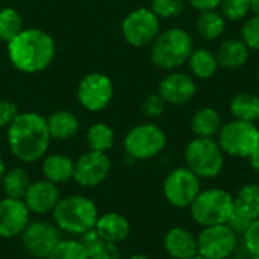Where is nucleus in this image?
I'll return each instance as SVG.
<instances>
[{"mask_svg": "<svg viewBox=\"0 0 259 259\" xmlns=\"http://www.w3.org/2000/svg\"><path fill=\"white\" fill-rule=\"evenodd\" d=\"M161 32L158 15L150 8H138L129 12L121 23V33L127 44L144 47L152 44Z\"/></svg>", "mask_w": 259, "mask_h": 259, "instance_id": "obj_10", "label": "nucleus"}, {"mask_svg": "<svg viewBox=\"0 0 259 259\" xmlns=\"http://www.w3.org/2000/svg\"><path fill=\"white\" fill-rule=\"evenodd\" d=\"M249 159V164H250V167L256 171L259 175V146L253 150V153L247 158Z\"/></svg>", "mask_w": 259, "mask_h": 259, "instance_id": "obj_40", "label": "nucleus"}, {"mask_svg": "<svg viewBox=\"0 0 259 259\" xmlns=\"http://www.w3.org/2000/svg\"><path fill=\"white\" fill-rule=\"evenodd\" d=\"M165 108H167V103L158 93L156 94H149L141 103V111L149 118L161 117L165 112Z\"/></svg>", "mask_w": 259, "mask_h": 259, "instance_id": "obj_36", "label": "nucleus"}, {"mask_svg": "<svg viewBox=\"0 0 259 259\" xmlns=\"http://www.w3.org/2000/svg\"><path fill=\"white\" fill-rule=\"evenodd\" d=\"M5 171H6V167H5L3 159L0 158V184H2V179H3V176H5Z\"/></svg>", "mask_w": 259, "mask_h": 259, "instance_id": "obj_42", "label": "nucleus"}, {"mask_svg": "<svg viewBox=\"0 0 259 259\" xmlns=\"http://www.w3.org/2000/svg\"><path fill=\"white\" fill-rule=\"evenodd\" d=\"M59 199H61V193L58 185L49 182L47 179H42V181L30 182L23 202L26 203L30 214L46 215L53 212Z\"/></svg>", "mask_w": 259, "mask_h": 259, "instance_id": "obj_18", "label": "nucleus"}, {"mask_svg": "<svg viewBox=\"0 0 259 259\" xmlns=\"http://www.w3.org/2000/svg\"><path fill=\"white\" fill-rule=\"evenodd\" d=\"M0 185L3 188L5 197L23 200L24 194H26V191H27V188L30 185L29 175L23 168H20V167L6 170Z\"/></svg>", "mask_w": 259, "mask_h": 259, "instance_id": "obj_29", "label": "nucleus"}, {"mask_svg": "<svg viewBox=\"0 0 259 259\" xmlns=\"http://www.w3.org/2000/svg\"><path fill=\"white\" fill-rule=\"evenodd\" d=\"M114 96L112 80L103 73H90L87 74L77 88V99L80 105L91 111L99 112L105 109Z\"/></svg>", "mask_w": 259, "mask_h": 259, "instance_id": "obj_14", "label": "nucleus"}, {"mask_svg": "<svg viewBox=\"0 0 259 259\" xmlns=\"http://www.w3.org/2000/svg\"><path fill=\"white\" fill-rule=\"evenodd\" d=\"M217 143L225 155L247 159L259 146V127L256 123L232 118L223 123L217 135Z\"/></svg>", "mask_w": 259, "mask_h": 259, "instance_id": "obj_7", "label": "nucleus"}, {"mask_svg": "<svg viewBox=\"0 0 259 259\" xmlns=\"http://www.w3.org/2000/svg\"><path fill=\"white\" fill-rule=\"evenodd\" d=\"M219 11L226 21H244L250 15L249 0H222Z\"/></svg>", "mask_w": 259, "mask_h": 259, "instance_id": "obj_33", "label": "nucleus"}, {"mask_svg": "<svg viewBox=\"0 0 259 259\" xmlns=\"http://www.w3.org/2000/svg\"><path fill=\"white\" fill-rule=\"evenodd\" d=\"M188 3H190L191 8L196 9L197 12H203V11H214V9H219L222 0H188Z\"/></svg>", "mask_w": 259, "mask_h": 259, "instance_id": "obj_39", "label": "nucleus"}, {"mask_svg": "<svg viewBox=\"0 0 259 259\" xmlns=\"http://www.w3.org/2000/svg\"><path fill=\"white\" fill-rule=\"evenodd\" d=\"M114 141H115V134L112 127H109L105 123H96L87 132V143L90 150L106 153L108 150L112 149Z\"/></svg>", "mask_w": 259, "mask_h": 259, "instance_id": "obj_30", "label": "nucleus"}, {"mask_svg": "<svg viewBox=\"0 0 259 259\" xmlns=\"http://www.w3.org/2000/svg\"><path fill=\"white\" fill-rule=\"evenodd\" d=\"M187 62L191 76L200 80L211 79L220 67L215 53L206 47H194Z\"/></svg>", "mask_w": 259, "mask_h": 259, "instance_id": "obj_24", "label": "nucleus"}, {"mask_svg": "<svg viewBox=\"0 0 259 259\" xmlns=\"http://www.w3.org/2000/svg\"><path fill=\"white\" fill-rule=\"evenodd\" d=\"M259 217V185L247 184L234 196V209L228 220V226L241 237L253 220Z\"/></svg>", "mask_w": 259, "mask_h": 259, "instance_id": "obj_13", "label": "nucleus"}, {"mask_svg": "<svg viewBox=\"0 0 259 259\" xmlns=\"http://www.w3.org/2000/svg\"><path fill=\"white\" fill-rule=\"evenodd\" d=\"M127 259H150V258H149V256H146V255H140V253H138V255H132V256H129Z\"/></svg>", "mask_w": 259, "mask_h": 259, "instance_id": "obj_43", "label": "nucleus"}, {"mask_svg": "<svg viewBox=\"0 0 259 259\" xmlns=\"http://www.w3.org/2000/svg\"><path fill=\"white\" fill-rule=\"evenodd\" d=\"M250 259H259V256H250Z\"/></svg>", "mask_w": 259, "mask_h": 259, "instance_id": "obj_46", "label": "nucleus"}, {"mask_svg": "<svg viewBox=\"0 0 259 259\" xmlns=\"http://www.w3.org/2000/svg\"><path fill=\"white\" fill-rule=\"evenodd\" d=\"M234 209V196L223 188L202 190L190 206L191 219L200 226L226 225Z\"/></svg>", "mask_w": 259, "mask_h": 259, "instance_id": "obj_6", "label": "nucleus"}, {"mask_svg": "<svg viewBox=\"0 0 259 259\" xmlns=\"http://www.w3.org/2000/svg\"><path fill=\"white\" fill-rule=\"evenodd\" d=\"M258 83H259V70H258Z\"/></svg>", "mask_w": 259, "mask_h": 259, "instance_id": "obj_47", "label": "nucleus"}, {"mask_svg": "<svg viewBox=\"0 0 259 259\" xmlns=\"http://www.w3.org/2000/svg\"><path fill=\"white\" fill-rule=\"evenodd\" d=\"M197 35L205 41H215L223 36L226 30V20L219 9L199 12L196 18Z\"/></svg>", "mask_w": 259, "mask_h": 259, "instance_id": "obj_26", "label": "nucleus"}, {"mask_svg": "<svg viewBox=\"0 0 259 259\" xmlns=\"http://www.w3.org/2000/svg\"><path fill=\"white\" fill-rule=\"evenodd\" d=\"M231 259H250V256H243V255H232Z\"/></svg>", "mask_w": 259, "mask_h": 259, "instance_id": "obj_44", "label": "nucleus"}, {"mask_svg": "<svg viewBox=\"0 0 259 259\" xmlns=\"http://www.w3.org/2000/svg\"><path fill=\"white\" fill-rule=\"evenodd\" d=\"M225 152L214 138L191 140L184 152L185 167H188L200 179L217 178L225 167Z\"/></svg>", "mask_w": 259, "mask_h": 259, "instance_id": "obj_5", "label": "nucleus"}, {"mask_svg": "<svg viewBox=\"0 0 259 259\" xmlns=\"http://www.w3.org/2000/svg\"><path fill=\"white\" fill-rule=\"evenodd\" d=\"M162 244L170 259H190L197 253V235L182 226L168 229Z\"/></svg>", "mask_w": 259, "mask_h": 259, "instance_id": "obj_19", "label": "nucleus"}, {"mask_svg": "<svg viewBox=\"0 0 259 259\" xmlns=\"http://www.w3.org/2000/svg\"><path fill=\"white\" fill-rule=\"evenodd\" d=\"M258 185H259V179H258Z\"/></svg>", "mask_w": 259, "mask_h": 259, "instance_id": "obj_48", "label": "nucleus"}, {"mask_svg": "<svg viewBox=\"0 0 259 259\" xmlns=\"http://www.w3.org/2000/svg\"><path fill=\"white\" fill-rule=\"evenodd\" d=\"M47 118L36 112L20 114L8 127V146L11 153L21 162H36L50 144Z\"/></svg>", "mask_w": 259, "mask_h": 259, "instance_id": "obj_1", "label": "nucleus"}, {"mask_svg": "<svg viewBox=\"0 0 259 259\" xmlns=\"http://www.w3.org/2000/svg\"><path fill=\"white\" fill-rule=\"evenodd\" d=\"M191 131L199 138H214L219 135L223 120L220 112L212 106H203L197 109L190 121Z\"/></svg>", "mask_w": 259, "mask_h": 259, "instance_id": "obj_22", "label": "nucleus"}, {"mask_svg": "<svg viewBox=\"0 0 259 259\" xmlns=\"http://www.w3.org/2000/svg\"><path fill=\"white\" fill-rule=\"evenodd\" d=\"M193 50V36L182 27H170L159 32L152 42L150 59L158 68L173 71L188 61Z\"/></svg>", "mask_w": 259, "mask_h": 259, "instance_id": "obj_4", "label": "nucleus"}, {"mask_svg": "<svg viewBox=\"0 0 259 259\" xmlns=\"http://www.w3.org/2000/svg\"><path fill=\"white\" fill-rule=\"evenodd\" d=\"M23 29V18L14 8L0 9V41H12Z\"/></svg>", "mask_w": 259, "mask_h": 259, "instance_id": "obj_31", "label": "nucleus"}, {"mask_svg": "<svg viewBox=\"0 0 259 259\" xmlns=\"http://www.w3.org/2000/svg\"><path fill=\"white\" fill-rule=\"evenodd\" d=\"M167 146V135L155 123L134 126L124 137V150L135 161H147L158 156Z\"/></svg>", "mask_w": 259, "mask_h": 259, "instance_id": "obj_8", "label": "nucleus"}, {"mask_svg": "<svg viewBox=\"0 0 259 259\" xmlns=\"http://www.w3.org/2000/svg\"><path fill=\"white\" fill-rule=\"evenodd\" d=\"M47 126L53 140H68L79 131V120L70 111H56L49 115Z\"/></svg>", "mask_w": 259, "mask_h": 259, "instance_id": "obj_27", "label": "nucleus"}, {"mask_svg": "<svg viewBox=\"0 0 259 259\" xmlns=\"http://www.w3.org/2000/svg\"><path fill=\"white\" fill-rule=\"evenodd\" d=\"M30 222V211L18 199L3 197L0 200V238L11 240L20 237Z\"/></svg>", "mask_w": 259, "mask_h": 259, "instance_id": "obj_17", "label": "nucleus"}, {"mask_svg": "<svg viewBox=\"0 0 259 259\" xmlns=\"http://www.w3.org/2000/svg\"><path fill=\"white\" fill-rule=\"evenodd\" d=\"M241 237L246 252L250 256H259V217L252 222L249 229Z\"/></svg>", "mask_w": 259, "mask_h": 259, "instance_id": "obj_37", "label": "nucleus"}, {"mask_svg": "<svg viewBox=\"0 0 259 259\" xmlns=\"http://www.w3.org/2000/svg\"><path fill=\"white\" fill-rule=\"evenodd\" d=\"M109 171L111 159L108 158V155L103 152L90 150L74 161L73 179L77 185L83 188H94L106 181Z\"/></svg>", "mask_w": 259, "mask_h": 259, "instance_id": "obj_15", "label": "nucleus"}, {"mask_svg": "<svg viewBox=\"0 0 259 259\" xmlns=\"http://www.w3.org/2000/svg\"><path fill=\"white\" fill-rule=\"evenodd\" d=\"M250 15H259V0H249Z\"/></svg>", "mask_w": 259, "mask_h": 259, "instance_id": "obj_41", "label": "nucleus"}, {"mask_svg": "<svg viewBox=\"0 0 259 259\" xmlns=\"http://www.w3.org/2000/svg\"><path fill=\"white\" fill-rule=\"evenodd\" d=\"M52 217L59 231L82 237L94 229L99 219V209L90 197L82 194H70L59 199Z\"/></svg>", "mask_w": 259, "mask_h": 259, "instance_id": "obj_3", "label": "nucleus"}, {"mask_svg": "<svg viewBox=\"0 0 259 259\" xmlns=\"http://www.w3.org/2000/svg\"><path fill=\"white\" fill-rule=\"evenodd\" d=\"M200 191L202 179L185 165L173 168L165 176L162 184V193L165 200L178 209L190 208Z\"/></svg>", "mask_w": 259, "mask_h": 259, "instance_id": "obj_9", "label": "nucleus"}, {"mask_svg": "<svg viewBox=\"0 0 259 259\" xmlns=\"http://www.w3.org/2000/svg\"><path fill=\"white\" fill-rule=\"evenodd\" d=\"M20 238L24 250L32 259H47L61 241L59 229L55 226V223H49L46 220L29 222Z\"/></svg>", "mask_w": 259, "mask_h": 259, "instance_id": "obj_12", "label": "nucleus"}, {"mask_svg": "<svg viewBox=\"0 0 259 259\" xmlns=\"http://www.w3.org/2000/svg\"><path fill=\"white\" fill-rule=\"evenodd\" d=\"M229 111L234 118L258 123L259 121V96L253 93H238L229 103Z\"/></svg>", "mask_w": 259, "mask_h": 259, "instance_id": "obj_28", "label": "nucleus"}, {"mask_svg": "<svg viewBox=\"0 0 259 259\" xmlns=\"http://www.w3.org/2000/svg\"><path fill=\"white\" fill-rule=\"evenodd\" d=\"M215 56L222 68L240 70L247 64L250 58V50L241 38H226L220 42Z\"/></svg>", "mask_w": 259, "mask_h": 259, "instance_id": "obj_21", "label": "nucleus"}, {"mask_svg": "<svg viewBox=\"0 0 259 259\" xmlns=\"http://www.w3.org/2000/svg\"><path fill=\"white\" fill-rule=\"evenodd\" d=\"M94 231L105 240L120 244L127 240L131 235V223L129 220L115 211H109L105 214H99V219L96 222Z\"/></svg>", "mask_w": 259, "mask_h": 259, "instance_id": "obj_20", "label": "nucleus"}, {"mask_svg": "<svg viewBox=\"0 0 259 259\" xmlns=\"http://www.w3.org/2000/svg\"><path fill=\"white\" fill-rule=\"evenodd\" d=\"M42 175L44 179H47L55 185L65 184L73 179L74 161L61 153L49 155L42 161Z\"/></svg>", "mask_w": 259, "mask_h": 259, "instance_id": "obj_23", "label": "nucleus"}, {"mask_svg": "<svg viewBox=\"0 0 259 259\" xmlns=\"http://www.w3.org/2000/svg\"><path fill=\"white\" fill-rule=\"evenodd\" d=\"M47 259H88L87 250L80 240H62L56 244Z\"/></svg>", "mask_w": 259, "mask_h": 259, "instance_id": "obj_32", "label": "nucleus"}, {"mask_svg": "<svg viewBox=\"0 0 259 259\" xmlns=\"http://www.w3.org/2000/svg\"><path fill=\"white\" fill-rule=\"evenodd\" d=\"M240 38L250 52H259V15H249L243 21Z\"/></svg>", "mask_w": 259, "mask_h": 259, "instance_id": "obj_35", "label": "nucleus"}, {"mask_svg": "<svg viewBox=\"0 0 259 259\" xmlns=\"http://www.w3.org/2000/svg\"><path fill=\"white\" fill-rule=\"evenodd\" d=\"M150 9L158 18L170 20L179 17L185 9V0H152Z\"/></svg>", "mask_w": 259, "mask_h": 259, "instance_id": "obj_34", "label": "nucleus"}, {"mask_svg": "<svg viewBox=\"0 0 259 259\" xmlns=\"http://www.w3.org/2000/svg\"><path fill=\"white\" fill-rule=\"evenodd\" d=\"M190 259H206V258H205V256H202L200 253H196L194 256H191V258H190Z\"/></svg>", "mask_w": 259, "mask_h": 259, "instance_id": "obj_45", "label": "nucleus"}, {"mask_svg": "<svg viewBox=\"0 0 259 259\" xmlns=\"http://www.w3.org/2000/svg\"><path fill=\"white\" fill-rule=\"evenodd\" d=\"M238 247V235L228 225L202 228L197 234V253L206 259H229Z\"/></svg>", "mask_w": 259, "mask_h": 259, "instance_id": "obj_11", "label": "nucleus"}, {"mask_svg": "<svg viewBox=\"0 0 259 259\" xmlns=\"http://www.w3.org/2000/svg\"><path fill=\"white\" fill-rule=\"evenodd\" d=\"M56 53L53 38L41 29H23L8 42V55L12 65L23 73L46 70Z\"/></svg>", "mask_w": 259, "mask_h": 259, "instance_id": "obj_2", "label": "nucleus"}, {"mask_svg": "<svg viewBox=\"0 0 259 259\" xmlns=\"http://www.w3.org/2000/svg\"><path fill=\"white\" fill-rule=\"evenodd\" d=\"M197 87L191 74L184 71H170L167 73L158 87V94L165 100L167 105L181 106L190 103L196 96Z\"/></svg>", "mask_w": 259, "mask_h": 259, "instance_id": "obj_16", "label": "nucleus"}, {"mask_svg": "<svg viewBox=\"0 0 259 259\" xmlns=\"http://www.w3.org/2000/svg\"><path fill=\"white\" fill-rule=\"evenodd\" d=\"M20 115L18 106L9 100H0V127H9L11 123Z\"/></svg>", "mask_w": 259, "mask_h": 259, "instance_id": "obj_38", "label": "nucleus"}, {"mask_svg": "<svg viewBox=\"0 0 259 259\" xmlns=\"http://www.w3.org/2000/svg\"><path fill=\"white\" fill-rule=\"evenodd\" d=\"M88 259H121L118 244L102 238L94 229L80 237Z\"/></svg>", "mask_w": 259, "mask_h": 259, "instance_id": "obj_25", "label": "nucleus"}]
</instances>
